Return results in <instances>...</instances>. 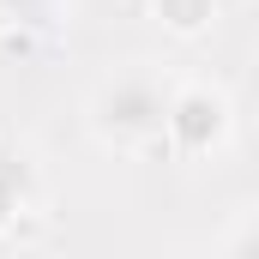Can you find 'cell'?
<instances>
[{"label":"cell","mask_w":259,"mask_h":259,"mask_svg":"<svg viewBox=\"0 0 259 259\" xmlns=\"http://www.w3.org/2000/svg\"><path fill=\"white\" fill-rule=\"evenodd\" d=\"M223 133H229V103L217 91L187 84V91L169 97V127H163V139H175L181 151H211V145H223Z\"/></svg>","instance_id":"7a4b0ae2"},{"label":"cell","mask_w":259,"mask_h":259,"mask_svg":"<svg viewBox=\"0 0 259 259\" xmlns=\"http://www.w3.org/2000/svg\"><path fill=\"white\" fill-rule=\"evenodd\" d=\"M55 12V0H0V18H42Z\"/></svg>","instance_id":"277c9868"},{"label":"cell","mask_w":259,"mask_h":259,"mask_svg":"<svg viewBox=\"0 0 259 259\" xmlns=\"http://www.w3.org/2000/svg\"><path fill=\"white\" fill-rule=\"evenodd\" d=\"M235 259H253V223H241V235H235Z\"/></svg>","instance_id":"8992f818"},{"label":"cell","mask_w":259,"mask_h":259,"mask_svg":"<svg viewBox=\"0 0 259 259\" xmlns=\"http://www.w3.org/2000/svg\"><path fill=\"white\" fill-rule=\"evenodd\" d=\"M157 12H163L181 36H193V30H205V24L217 18V0H157Z\"/></svg>","instance_id":"3957f363"},{"label":"cell","mask_w":259,"mask_h":259,"mask_svg":"<svg viewBox=\"0 0 259 259\" xmlns=\"http://www.w3.org/2000/svg\"><path fill=\"white\" fill-rule=\"evenodd\" d=\"M169 97H175V91H169L157 72L127 66V72H115V78L91 97V127H97V139L127 145V151L157 145L163 127H169Z\"/></svg>","instance_id":"6da1fadb"},{"label":"cell","mask_w":259,"mask_h":259,"mask_svg":"<svg viewBox=\"0 0 259 259\" xmlns=\"http://www.w3.org/2000/svg\"><path fill=\"white\" fill-rule=\"evenodd\" d=\"M18 187H12V175H6V169H0V223H6V217H12V211H18Z\"/></svg>","instance_id":"5b68a950"}]
</instances>
